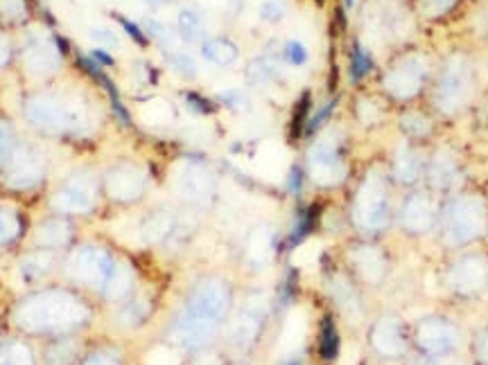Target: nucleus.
Instances as JSON below:
<instances>
[{
    "label": "nucleus",
    "mask_w": 488,
    "mask_h": 365,
    "mask_svg": "<svg viewBox=\"0 0 488 365\" xmlns=\"http://www.w3.org/2000/svg\"><path fill=\"white\" fill-rule=\"evenodd\" d=\"M71 316H80V309L71 307L68 300L62 295H36V298L27 300L21 309H18V323L25 330H43V327H54L59 323L68 321Z\"/></svg>",
    "instance_id": "39448f33"
},
{
    "label": "nucleus",
    "mask_w": 488,
    "mask_h": 365,
    "mask_svg": "<svg viewBox=\"0 0 488 365\" xmlns=\"http://www.w3.org/2000/svg\"><path fill=\"white\" fill-rule=\"evenodd\" d=\"M86 365H118V361L113 357H109V354H98V357L91 359Z\"/></svg>",
    "instance_id": "79ce46f5"
},
{
    "label": "nucleus",
    "mask_w": 488,
    "mask_h": 365,
    "mask_svg": "<svg viewBox=\"0 0 488 365\" xmlns=\"http://www.w3.org/2000/svg\"><path fill=\"white\" fill-rule=\"evenodd\" d=\"M204 57L208 59V61L217 63V66H229V63H234L235 59H238V45L231 43L229 39H211L204 43L202 48Z\"/></svg>",
    "instance_id": "412c9836"
},
{
    "label": "nucleus",
    "mask_w": 488,
    "mask_h": 365,
    "mask_svg": "<svg viewBox=\"0 0 488 365\" xmlns=\"http://www.w3.org/2000/svg\"><path fill=\"white\" fill-rule=\"evenodd\" d=\"M445 239L450 244H468L480 239L488 230V205L482 196L462 194L448 205L444 217Z\"/></svg>",
    "instance_id": "f03ea898"
},
{
    "label": "nucleus",
    "mask_w": 488,
    "mask_h": 365,
    "mask_svg": "<svg viewBox=\"0 0 488 365\" xmlns=\"http://www.w3.org/2000/svg\"><path fill=\"white\" fill-rule=\"evenodd\" d=\"M427 176H430L432 185L445 190V187H453L462 181V165H459L453 152L441 149V152L435 154L430 165H427Z\"/></svg>",
    "instance_id": "dca6fc26"
},
{
    "label": "nucleus",
    "mask_w": 488,
    "mask_h": 365,
    "mask_svg": "<svg viewBox=\"0 0 488 365\" xmlns=\"http://www.w3.org/2000/svg\"><path fill=\"white\" fill-rule=\"evenodd\" d=\"M226 304H229V295H226L225 286L215 280L204 282L195 291L188 312H186L179 327H177V339L184 345H188V348H197V345L206 343L213 336V332H215L217 321L225 316Z\"/></svg>",
    "instance_id": "f257e3e1"
},
{
    "label": "nucleus",
    "mask_w": 488,
    "mask_h": 365,
    "mask_svg": "<svg viewBox=\"0 0 488 365\" xmlns=\"http://www.w3.org/2000/svg\"><path fill=\"white\" fill-rule=\"evenodd\" d=\"M145 3L152 5V7H157V5H163V3H166V0H145Z\"/></svg>",
    "instance_id": "de8ad7c7"
},
{
    "label": "nucleus",
    "mask_w": 488,
    "mask_h": 365,
    "mask_svg": "<svg viewBox=\"0 0 488 365\" xmlns=\"http://www.w3.org/2000/svg\"><path fill=\"white\" fill-rule=\"evenodd\" d=\"M282 365H299L296 361H287V363H282Z\"/></svg>",
    "instance_id": "8fccbe9b"
},
{
    "label": "nucleus",
    "mask_w": 488,
    "mask_h": 365,
    "mask_svg": "<svg viewBox=\"0 0 488 365\" xmlns=\"http://www.w3.org/2000/svg\"><path fill=\"white\" fill-rule=\"evenodd\" d=\"M301 174H299V170H292V174H290V190H299V185H301Z\"/></svg>",
    "instance_id": "c03bdc74"
},
{
    "label": "nucleus",
    "mask_w": 488,
    "mask_h": 365,
    "mask_svg": "<svg viewBox=\"0 0 488 365\" xmlns=\"http://www.w3.org/2000/svg\"><path fill=\"white\" fill-rule=\"evenodd\" d=\"M21 230V223H18V217L7 208H0V244L5 241H12L14 237Z\"/></svg>",
    "instance_id": "a878e982"
},
{
    "label": "nucleus",
    "mask_w": 488,
    "mask_h": 365,
    "mask_svg": "<svg viewBox=\"0 0 488 365\" xmlns=\"http://www.w3.org/2000/svg\"><path fill=\"white\" fill-rule=\"evenodd\" d=\"M282 14H285V7H282V3H278V0H269V3H264L263 7H260V16L269 23L281 21Z\"/></svg>",
    "instance_id": "f704fd0d"
},
{
    "label": "nucleus",
    "mask_w": 488,
    "mask_h": 365,
    "mask_svg": "<svg viewBox=\"0 0 488 365\" xmlns=\"http://www.w3.org/2000/svg\"><path fill=\"white\" fill-rule=\"evenodd\" d=\"M427 80V61L421 54L400 59L385 77V90L398 99H409L421 93Z\"/></svg>",
    "instance_id": "423d86ee"
},
{
    "label": "nucleus",
    "mask_w": 488,
    "mask_h": 365,
    "mask_svg": "<svg viewBox=\"0 0 488 365\" xmlns=\"http://www.w3.org/2000/svg\"><path fill=\"white\" fill-rule=\"evenodd\" d=\"M175 187L184 199L202 203L211 199L215 181H213L211 170L202 163H181L175 172Z\"/></svg>",
    "instance_id": "9b49d317"
},
{
    "label": "nucleus",
    "mask_w": 488,
    "mask_h": 365,
    "mask_svg": "<svg viewBox=\"0 0 488 365\" xmlns=\"http://www.w3.org/2000/svg\"><path fill=\"white\" fill-rule=\"evenodd\" d=\"M107 190L118 201L139 199L145 190V174L134 165H116L107 174Z\"/></svg>",
    "instance_id": "4468645a"
},
{
    "label": "nucleus",
    "mask_w": 488,
    "mask_h": 365,
    "mask_svg": "<svg viewBox=\"0 0 488 365\" xmlns=\"http://www.w3.org/2000/svg\"><path fill=\"white\" fill-rule=\"evenodd\" d=\"M475 86V68L466 54H453L435 89V104L444 113H457L468 104Z\"/></svg>",
    "instance_id": "7ed1b4c3"
},
{
    "label": "nucleus",
    "mask_w": 488,
    "mask_h": 365,
    "mask_svg": "<svg viewBox=\"0 0 488 365\" xmlns=\"http://www.w3.org/2000/svg\"><path fill=\"white\" fill-rule=\"evenodd\" d=\"M421 365H444V363H436V361H427V363H421Z\"/></svg>",
    "instance_id": "09e8293b"
},
{
    "label": "nucleus",
    "mask_w": 488,
    "mask_h": 365,
    "mask_svg": "<svg viewBox=\"0 0 488 365\" xmlns=\"http://www.w3.org/2000/svg\"><path fill=\"white\" fill-rule=\"evenodd\" d=\"M282 57L290 63H294V66H301V63L308 61V50L299 41H287L285 48H282Z\"/></svg>",
    "instance_id": "c756f323"
},
{
    "label": "nucleus",
    "mask_w": 488,
    "mask_h": 365,
    "mask_svg": "<svg viewBox=\"0 0 488 365\" xmlns=\"http://www.w3.org/2000/svg\"><path fill=\"white\" fill-rule=\"evenodd\" d=\"M394 174L400 182H416L421 176V158L412 149H400L394 161Z\"/></svg>",
    "instance_id": "4be33fe9"
},
{
    "label": "nucleus",
    "mask_w": 488,
    "mask_h": 365,
    "mask_svg": "<svg viewBox=\"0 0 488 365\" xmlns=\"http://www.w3.org/2000/svg\"><path fill=\"white\" fill-rule=\"evenodd\" d=\"M482 30H484V34L488 36V12L484 14V18H482Z\"/></svg>",
    "instance_id": "49530a36"
},
{
    "label": "nucleus",
    "mask_w": 488,
    "mask_h": 365,
    "mask_svg": "<svg viewBox=\"0 0 488 365\" xmlns=\"http://www.w3.org/2000/svg\"><path fill=\"white\" fill-rule=\"evenodd\" d=\"M91 34H93L95 39L102 41V43H107V45H116L118 43L116 36H113L109 30H91Z\"/></svg>",
    "instance_id": "ea45409f"
},
{
    "label": "nucleus",
    "mask_w": 488,
    "mask_h": 365,
    "mask_svg": "<svg viewBox=\"0 0 488 365\" xmlns=\"http://www.w3.org/2000/svg\"><path fill=\"white\" fill-rule=\"evenodd\" d=\"M373 345L385 357H398L405 352V339H403V325L396 318H382L373 330Z\"/></svg>",
    "instance_id": "f3484780"
},
{
    "label": "nucleus",
    "mask_w": 488,
    "mask_h": 365,
    "mask_svg": "<svg viewBox=\"0 0 488 365\" xmlns=\"http://www.w3.org/2000/svg\"><path fill=\"white\" fill-rule=\"evenodd\" d=\"M0 16L9 23H21L27 16V7L23 0H0Z\"/></svg>",
    "instance_id": "cd10ccee"
},
{
    "label": "nucleus",
    "mask_w": 488,
    "mask_h": 365,
    "mask_svg": "<svg viewBox=\"0 0 488 365\" xmlns=\"http://www.w3.org/2000/svg\"><path fill=\"white\" fill-rule=\"evenodd\" d=\"M188 102L193 104V107L197 108L199 113H208V111H211V107H208V102H206V99L197 98V95H188Z\"/></svg>",
    "instance_id": "a19ab883"
},
{
    "label": "nucleus",
    "mask_w": 488,
    "mask_h": 365,
    "mask_svg": "<svg viewBox=\"0 0 488 365\" xmlns=\"http://www.w3.org/2000/svg\"><path fill=\"white\" fill-rule=\"evenodd\" d=\"M355 221L364 230H380L389 221V194L380 174H368L355 196Z\"/></svg>",
    "instance_id": "20e7f679"
},
{
    "label": "nucleus",
    "mask_w": 488,
    "mask_h": 365,
    "mask_svg": "<svg viewBox=\"0 0 488 365\" xmlns=\"http://www.w3.org/2000/svg\"><path fill=\"white\" fill-rule=\"evenodd\" d=\"M75 264L77 268L84 273L86 282H104L113 276V273H109L111 268H109L107 253H100V250H81V253L77 255Z\"/></svg>",
    "instance_id": "a211bd4d"
},
{
    "label": "nucleus",
    "mask_w": 488,
    "mask_h": 365,
    "mask_svg": "<svg viewBox=\"0 0 488 365\" xmlns=\"http://www.w3.org/2000/svg\"><path fill=\"white\" fill-rule=\"evenodd\" d=\"M14 143V134H12V126L7 125V122L0 120V163H5L9 158V154L14 152L12 147Z\"/></svg>",
    "instance_id": "473e14b6"
},
{
    "label": "nucleus",
    "mask_w": 488,
    "mask_h": 365,
    "mask_svg": "<svg viewBox=\"0 0 488 365\" xmlns=\"http://www.w3.org/2000/svg\"><path fill=\"white\" fill-rule=\"evenodd\" d=\"M371 70V57L367 54V50L362 45H355L353 50V61H350V72H353V80H362L364 75H368Z\"/></svg>",
    "instance_id": "bb28decb"
},
{
    "label": "nucleus",
    "mask_w": 488,
    "mask_h": 365,
    "mask_svg": "<svg viewBox=\"0 0 488 365\" xmlns=\"http://www.w3.org/2000/svg\"><path fill=\"white\" fill-rule=\"evenodd\" d=\"M355 267L368 282H378L385 276V259L376 248L355 250Z\"/></svg>",
    "instance_id": "aec40b11"
},
{
    "label": "nucleus",
    "mask_w": 488,
    "mask_h": 365,
    "mask_svg": "<svg viewBox=\"0 0 488 365\" xmlns=\"http://www.w3.org/2000/svg\"><path fill=\"white\" fill-rule=\"evenodd\" d=\"M403 126L407 134H414V136H427V131H430V122H427L423 116H418V113L405 117Z\"/></svg>",
    "instance_id": "7c9ffc66"
},
{
    "label": "nucleus",
    "mask_w": 488,
    "mask_h": 365,
    "mask_svg": "<svg viewBox=\"0 0 488 365\" xmlns=\"http://www.w3.org/2000/svg\"><path fill=\"white\" fill-rule=\"evenodd\" d=\"M455 3H457V0H426L427 9H430V14H435V16H441V14L448 12Z\"/></svg>",
    "instance_id": "e433bc0d"
},
{
    "label": "nucleus",
    "mask_w": 488,
    "mask_h": 365,
    "mask_svg": "<svg viewBox=\"0 0 488 365\" xmlns=\"http://www.w3.org/2000/svg\"><path fill=\"white\" fill-rule=\"evenodd\" d=\"M0 365H34V363H32V354L25 345L7 343L5 348H0Z\"/></svg>",
    "instance_id": "393cba45"
},
{
    "label": "nucleus",
    "mask_w": 488,
    "mask_h": 365,
    "mask_svg": "<svg viewBox=\"0 0 488 365\" xmlns=\"http://www.w3.org/2000/svg\"><path fill=\"white\" fill-rule=\"evenodd\" d=\"M436 210L430 196L414 194L403 205V223L412 232H426L435 226Z\"/></svg>",
    "instance_id": "2eb2a0df"
},
{
    "label": "nucleus",
    "mask_w": 488,
    "mask_h": 365,
    "mask_svg": "<svg viewBox=\"0 0 488 365\" xmlns=\"http://www.w3.org/2000/svg\"><path fill=\"white\" fill-rule=\"evenodd\" d=\"M23 271H25L27 276H43V273L48 271V262H41L39 255H32V257H27L25 264H23Z\"/></svg>",
    "instance_id": "c9c22d12"
},
{
    "label": "nucleus",
    "mask_w": 488,
    "mask_h": 365,
    "mask_svg": "<svg viewBox=\"0 0 488 365\" xmlns=\"http://www.w3.org/2000/svg\"><path fill=\"white\" fill-rule=\"evenodd\" d=\"M450 286L462 295H475L488 286V259L482 255L462 257L450 268Z\"/></svg>",
    "instance_id": "1a4fd4ad"
},
{
    "label": "nucleus",
    "mask_w": 488,
    "mask_h": 365,
    "mask_svg": "<svg viewBox=\"0 0 488 365\" xmlns=\"http://www.w3.org/2000/svg\"><path fill=\"white\" fill-rule=\"evenodd\" d=\"M177 27H179L181 39L188 41V43L202 41L204 23H202V18H199V14L190 12V9H184V12H179V21H177Z\"/></svg>",
    "instance_id": "5701e85b"
},
{
    "label": "nucleus",
    "mask_w": 488,
    "mask_h": 365,
    "mask_svg": "<svg viewBox=\"0 0 488 365\" xmlns=\"http://www.w3.org/2000/svg\"><path fill=\"white\" fill-rule=\"evenodd\" d=\"M59 52H54L48 41H30L25 52V63L32 72H48L57 68Z\"/></svg>",
    "instance_id": "6ab92c4d"
},
{
    "label": "nucleus",
    "mask_w": 488,
    "mask_h": 365,
    "mask_svg": "<svg viewBox=\"0 0 488 365\" xmlns=\"http://www.w3.org/2000/svg\"><path fill=\"white\" fill-rule=\"evenodd\" d=\"M332 107H335V102H330V104H328V107H323L321 111H319L317 116H314L312 120L308 122V131H314L319 125H323V122H326V117L332 113Z\"/></svg>",
    "instance_id": "4c0bfd02"
},
{
    "label": "nucleus",
    "mask_w": 488,
    "mask_h": 365,
    "mask_svg": "<svg viewBox=\"0 0 488 365\" xmlns=\"http://www.w3.org/2000/svg\"><path fill=\"white\" fill-rule=\"evenodd\" d=\"M308 172L319 185H337L349 174L340 156V149L332 140H321L314 145L308 156Z\"/></svg>",
    "instance_id": "6e6552de"
},
{
    "label": "nucleus",
    "mask_w": 488,
    "mask_h": 365,
    "mask_svg": "<svg viewBox=\"0 0 488 365\" xmlns=\"http://www.w3.org/2000/svg\"><path fill=\"white\" fill-rule=\"evenodd\" d=\"M27 120L43 131H66L72 126V113L63 104L50 98H34L25 104Z\"/></svg>",
    "instance_id": "ddd939ff"
},
{
    "label": "nucleus",
    "mask_w": 488,
    "mask_h": 365,
    "mask_svg": "<svg viewBox=\"0 0 488 365\" xmlns=\"http://www.w3.org/2000/svg\"><path fill=\"white\" fill-rule=\"evenodd\" d=\"M43 174L45 165L41 154L23 145L9 154V163L5 167V185L12 190H30L43 181Z\"/></svg>",
    "instance_id": "0eeeda50"
},
{
    "label": "nucleus",
    "mask_w": 488,
    "mask_h": 365,
    "mask_svg": "<svg viewBox=\"0 0 488 365\" xmlns=\"http://www.w3.org/2000/svg\"><path fill=\"white\" fill-rule=\"evenodd\" d=\"M337 345H340V339H337L335 327H332L330 321H326V323H323V332H321V354H323V359L335 357Z\"/></svg>",
    "instance_id": "c85d7f7f"
},
{
    "label": "nucleus",
    "mask_w": 488,
    "mask_h": 365,
    "mask_svg": "<svg viewBox=\"0 0 488 365\" xmlns=\"http://www.w3.org/2000/svg\"><path fill=\"white\" fill-rule=\"evenodd\" d=\"M95 194H98V181L86 172L72 174L66 181V185L54 196V208L63 212H86L93 205Z\"/></svg>",
    "instance_id": "9d476101"
},
{
    "label": "nucleus",
    "mask_w": 488,
    "mask_h": 365,
    "mask_svg": "<svg viewBox=\"0 0 488 365\" xmlns=\"http://www.w3.org/2000/svg\"><path fill=\"white\" fill-rule=\"evenodd\" d=\"M349 3H350V0H349Z\"/></svg>",
    "instance_id": "3c124183"
},
{
    "label": "nucleus",
    "mask_w": 488,
    "mask_h": 365,
    "mask_svg": "<svg viewBox=\"0 0 488 365\" xmlns=\"http://www.w3.org/2000/svg\"><path fill=\"white\" fill-rule=\"evenodd\" d=\"M68 235H71V228H68V223H63V221H48L39 228V232H36L39 241H43V244H53V246L63 244V241L68 239Z\"/></svg>",
    "instance_id": "b1692460"
},
{
    "label": "nucleus",
    "mask_w": 488,
    "mask_h": 365,
    "mask_svg": "<svg viewBox=\"0 0 488 365\" xmlns=\"http://www.w3.org/2000/svg\"><path fill=\"white\" fill-rule=\"evenodd\" d=\"M416 343L432 357H444L457 348V330L444 318H426L416 330Z\"/></svg>",
    "instance_id": "f8f14e48"
},
{
    "label": "nucleus",
    "mask_w": 488,
    "mask_h": 365,
    "mask_svg": "<svg viewBox=\"0 0 488 365\" xmlns=\"http://www.w3.org/2000/svg\"><path fill=\"white\" fill-rule=\"evenodd\" d=\"M93 57L98 59L100 63H107V66H111V59H109V54H107V52H102V50H95Z\"/></svg>",
    "instance_id": "a18cd8bd"
},
{
    "label": "nucleus",
    "mask_w": 488,
    "mask_h": 365,
    "mask_svg": "<svg viewBox=\"0 0 488 365\" xmlns=\"http://www.w3.org/2000/svg\"><path fill=\"white\" fill-rule=\"evenodd\" d=\"M7 59H9V45H7V41L0 36V66H3V63H7Z\"/></svg>",
    "instance_id": "37998d69"
},
{
    "label": "nucleus",
    "mask_w": 488,
    "mask_h": 365,
    "mask_svg": "<svg viewBox=\"0 0 488 365\" xmlns=\"http://www.w3.org/2000/svg\"><path fill=\"white\" fill-rule=\"evenodd\" d=\"M473 354H475L477 363L488 365V330L477 332L473 339Z\"/></svg>",
    "instance_id": "2f4dec72"
},
{
    "label": "nucleus",
    "mask_w": 488,
    "mask_h": 365,
    "mask_svg": "<svg viewBox=\"0 0 488 365\" xmlns=\"http://www.w3.org/2000/svg\"><path fill=\"white\" fill-rule=\"evenodd\" d=\"M167 59H170L172 68H175L177 72H181V75L193 77L195 72H197V66H195V61L188 57V54H170Z\"/></svg>",
    "instance_id": "72a5a7b5"
},
{
    "label": "nucleus",
    "mask_w": 488,
    "mask_h": 365,
    "mask_svg": "<svg viewBox=\"0 0 488 365\" xmlns=\"http://www.w3.org/2000/svg\"><path fill=\"white\" fill-rule=\"evenodd\" d=\"M120 25L125 27V30H127V34H129L131 39L136 41V43H145V36H143V32H140L139 27L134 25V23H129V21H127V18H120Z\"/></svg>",
    "instance_id": "58836bf2"
}]
</instances>
